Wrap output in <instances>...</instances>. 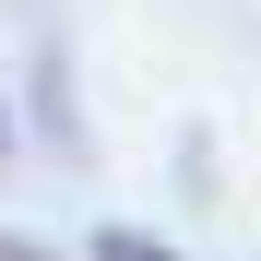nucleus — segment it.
Wrapping results in <instances>:
<instances>
[{"label":"nucleus","mask_w":261,"mask_h":261,"mask_svg":"<svg viewBox=\"0 0 261 261\" xmlns=\"http://www.w3.org/2000/svg\"><path fill=\"white\" fill-rule=\"evenodd\" d=\"M95 261H178V249H166V238H130V226H119V238H95Z\"/></svg>","instance_id":"f257e3e1"},{"label":"nucleus","mask_w":261,"mask_h":261,"mask_svg":"<svg viewBox=\"0 0 261 261\" xmlns=\"http://www.w3.org/2000/svg\"><path fill=\"white\" fill-rule=\"evenodd\" d=\"M0 261H48V249H36V238H0Z\"/></svg>","instance_id":"f03ea898"},{"label":"nucleus","mask_w":261,"mask_h":261,"mask_svg":"<svg viewBox=\"0 0 261 261\" xmlns=\"http://www.w3.org/2000/svg\"><path fill=\"white\" fill-rule=\"evenodd\" d=\"M0 154H12V107H0Z\"/></svg>","instance_id":"7ed1b4c3"}]
</instances>
